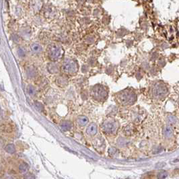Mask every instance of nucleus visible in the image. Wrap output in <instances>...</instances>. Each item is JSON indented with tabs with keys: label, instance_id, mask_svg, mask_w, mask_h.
I'll return each instance as SVG.
<instances>
[{
	"label": "nucleus",
	"instance_id": "obj_16",
	"mask_svg": "<svg viewBox=\"0 0 179 179\" xmlns=\"http://www.w3.org/2000/svg\"><path fill=\"white\" fill-rule=\"evenodd\" d=\"M167 175H168V173H167L166 171L161 172L159 173L158 175V179H164V178H165L166 177Z\"/></svg>",
	"mask_w": 179,
	"mask_h": 179
},
{
	"label": "nucleus",
	"instance_id": "obj_6",
	"mask_svg": "<svg viewBox=\"0 0 179 179\" xmlns=\"http://www.w3.org/2000/svg\"><path fill=\"white\" fill-rule=\"evenodd\" d=\"M167 92H168V90L166 87L162 84H158L157 86H155L153 91L154 96L156 97H162L166 95Z\"/></svg>",
	"mask_w": 179,
	"mask_h": 179
},
{
	"label": "nucleus",
	"instance_id": "obj_23",
	"mask_svg": "<svg viewBox=\"0 0 179 179\" xmlns=\"http://www.w3.org/2000/svg\"><path fill=\"white\" fill-rule=\"evenodd\" d=\"M5 179H12V178H10V177H7V178H5Z\"/></svg>",
	"mask_w": 179,
	"mask_h": 179
},
{
	"label": "nucleus",
	"instance_id": "obj_3",
	"mask_svg": "<svg viewBox=\"0 0 179 179\" xmlns=\"http://www.w3.org/2000/svg\"><path fill=\"white\" fill-rule=\"evenodd\" d=\"M78 69L76 61L71 59H68L65 61L63 65V69L64 71L69 74H73V73L76 72Z\"/></svg>",
	"mask_w": 179,
	"mask_h": 179
},
{
	"label": "nucleus",
	"instance_id": "obj_12",
	"mask_svg": "<svg viewBox=\"0 0 179 179\" xmlns=\"http://www.w3.org/2000/svg\"><path fill=\"white\" fill-rule=\"evenodd\" d=\"M61 129H63V131H68L71 129V123L69 121H63L62 123L61 124Z\"/></svg>",
	"mask_w": 179,
	"mask_h": 179
},
{
	"label": "nucleus",
	"instance_id": "obj_5",
	"mask_svg": "<svg viewBox=\"0 0 179 179\" xmlns=\"http://www.w3.org/2000/svg\"><path fill=\"white\" fill-rule=\"evenodd\" d=\"M118 128V125L115 121H108L104 122L102 125L103 131L107 133H113L116 131V129Z\"/></svg>",
	"mask_w": 179,
	"mask_h": 179
},
{
	"label": "nucleus",
	"instance_id": "obj_8",
	"mask_svg": "<svg viewBox=\"0 0 179 179\" xmlns=\"http://www.w3.org/2000/svg\"><path fill=\"white\" fill-rule=\"evenodd\" d=\"M30 49L32 51L35 53H41L42 51V47H41L40 44H36V43H34L30 46Z\"/></svg>",
	"mask_w": 179,
	"mask_h": 179
},
{
	"label": "nucleus",
	"instance_id": "obj_22",
	"mask_svg": "<svg viewBox=\"0 0 179 179\" xmlns=\"http://www.w3.org/2000/svg\"><path fill=\"white\" fill-rule=\"evenodd\" d=\"M158 64H159V65H160V66H164V64H165L164 60V59L160 60V61H159V62H158Z\"/></svg>",
	"mask_w": 179,
	"mask_h": 179
},
{
	"label": "nucleus",
	"instance_id": "obj_1",
	"mask_svg": "<svg viewBox=\"0 0 179 179\" xmlns=\"http://www.w3.org/2000/svg\"><path fill=\"white\" fill-rule=\"evenodd\" d=\"M48 57L53 61H56L62 55V48L57 44H50L47 49Z\"/></svg>",
	"mask_w": 179,
	"mask_h": 179
},
{
	"label": "nucleus",
	"instance_id": "obj_7",
	"mask_svg": "<svg viewBox=\"0 0 179 179\" xmlns=\"http://www.w3.org/2000/svg\"><path fill=\"white\" fill-rule=\"evenodd\" d=\"M86 133L90 135H96L97 133V125L95 123L90 125L86 129Z\"/></svg>",
	"mask_w": 179,
	"mask_h": 179
},
{
	"label": "nucleus",
	"instance_id": "obj_14",
	"mask_svg": "<svg viewBox=\"0 0 179 179\" xmlns=\"http://www.w3.org/2000/svg\"><path fill=\"white\" fill-rule=\"evenodd\" d=\"M41 4H42V3H41V2H40L39 0H38V1L36 0V1H35V2L32 3L33 8H34L35 10H38V9L41 8Z\"/></svg>",
	"mask_w": 179,
	"mask_h": 179
},
{
	"label": "nucleus",
	"instance_id": "obj_15",
	"mask_svg": "<svg viewBox=\"0 0 179 179\" xmlns=\"http://www.w3.org/2000/svg\"><path fill=\"white\" fill-rule=\"evenodd\" d=\"M28 164H27L26 163H25V162H24V163L21 164L20 165L19 170H20V172H25L27 170H28Z\"/></svg>",
	"mask_w": 179,
	"mask_h": 179
},
{
	"label": "nucleus",
	"instance_id": "obj_20",
	"mask_svg": "<svg viewBox=\"0 0 179 179\" xmlns=\"http://www.w3.org/2000/svg\"><path fill=\"white\" fill-rule=\"evenodd\" d=\"M18 53L19 56L20 57L25 56V52H24V51L23 49H21V48L18 49Z\"/></svg>",
	"mask_w": 179,
	"mask_h": 179
},
{
	"label": "nucleus",
	"instance_id": "obj_21",
	"mask_svg": "<svg viewBox=\"0 0 179 179\" xmlns=\"http://www.w3.org/2000/svg\"><path fill=\"white\" fill-rule=\"evenodd\" d=\"M24 179H35V177L32 174L28 173V174H26L25 175V176H24Z\"/></svg>",
	"mask_w": 179,
	"mask_h": 179
},
{
	"label": "nucleus",
	"instance_id": "obj_11",
	"mask_svg": "<svg viewBox=\"0 0 179 179\" xmlns=\"http://www.w3.org/2000/svg\"><path fill=\"white\" fill-rule=\"evenodd\" d=\"M77 124L80 126H84L86 125H87L88 122V118L85 116H80L77 118Z\"/></svg>",
	"mask_w": 179,
	"mask_h": 179
},
{
	"label": "nucleus",
	"instance_id": "obj_10",
	"mask_svg": "<svg viewBox=\"0 0 179 179\" xmlns=\"http://www.w3.org/2000/svg\"><path fill=\"white\" fill-rule=\"evenodd\" d=\"M47 68H48V70L52 74H55V73H57L59 71V68L56 63H49Z\"/></svg>",
	"mask_w": 179,
	"mask_h": 179
},
{
	"label": "nucleus",
	"instance_id": "obj_13",
	"mask_svg": "<svg viewBox=\"0 0 179 179\" xmlns=\"http://www.w3.org/2000/svg\"><path fill=\"white\" fill-rule=\"evenodd\" d=\"M5 151H6L7 152L10 153V154H13V153L15 152V151H16V148H15L14 145L12 144L8 145V146L5 147Z\"/></svg>",
	"mask_w": 179,
	"mask_h": 179
},
{
	"label": "nucleus",
	"instance_id": "obj_17",
	"mask_svg": "<svg viewBox=\"0 0 179 179\" xmlns=\"http://www.w3.org/2000/svg\"><path fill=\"white\" fill-rule=\"evenodd\" d=\"M35 74H36V71H35V69H32V68H31L28 69V76H30V77H33V76H35Z\"/></svg>",
	"mask_w": 179,
	"mask_h": 179
},
{
	"label": "nucleus",
	"instance_id": "obj_19",
	"mask_svg": "<svg viewBox=\"0 0 179 179\" xmlns=\"http://www.w3.org/2000/svg\"><path fill=\"white\" fill-rule=\"evenodd\" d=\"M165 135L167 137H170L172 135V131L171 129H169V128H166V129L165 131Z\"/></svg>",
	"mask_w": 179,
	"mask_h": 179
},
{
	"label": "nucleus",
	"instance_id": "obj_4",
	"mask_svg": "<svg viewBox=\"0 0 179 179\" xmlns=\"http://www.w3.org/2000/svg\"><path fill=\"white\" fill-rule=\"evenodd\" d=\"M136 96L135 94L129 92H125L119 95V100L123 104H130L135 102Z\"/></svg>",
	"mask_w": 179,
	"mask_h": 179
},
{
	"label": "nucleus",
	"instance_id": "obj_2",
	"mask_svg": "<svg viewBox=\"0 0 179 179\" xmlns=\"http://www.w3.org/2000/svg\"><path fill=\"white\" fill-rule=\"evenodd\" d=\"M91 94L93 97L97 100H102L107 96V92L102 86L97 85L92 89Z\"/></svg>",
	"mask_w": 179,
	"mask_h": 179
},
{
	"label": "nucleus",
	"instance_id": "obj_9",
	"mask_svg": "<svg viewBox=\"0 0 179 179\" xmlns=\"http://www.w3.org/2000/svg\"><path fill=\"white\" fill-rule=\"evenodd\" d=\"M31 35V30L29 28H22L20 30V35L23 38H29Z\"/></svg>",
	"mask_w": 179,
	"mask_h": 179
},
{
	"label": "nucleus",
	"instance_id": "obj_18",
	"mask_svg": "<svg viewBox=\"0 0 179 179\" xmlns=\"http://www.w3.org/2000/svg\"><path fill=\"white\" fill-rule=\"evenodd\" d=\"M28 92L29 93V94L30 95H35V93H36V91H35V88L32 86H29L28 87Z\"/></svg>",
	"mask_w": 179,
	"mask_h": 179
}]
</instances>
